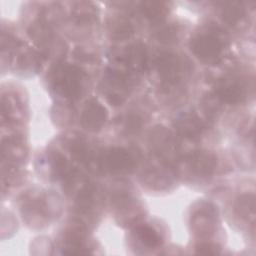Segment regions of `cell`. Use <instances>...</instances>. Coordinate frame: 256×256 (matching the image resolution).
I'll return each mask as SVG.
<instances>
[{"mask_svg":"<svg viewBox=\"0 0 256 256\" xmlns=\"http://www.w3.org/2000/svg\"><path fill=\"white\" fill-rule=\"evenodd\" d=\"M150 144L158 155V157L165 158L177 150V142L173 133L165 127L158 126L150 133Z\"/></svg>","mask_w":256,"mask_h":256,"instance_id":"obj_11","label":"cell"},{"mask_svg":"<svg viewBox=\"0 0 256 256\" xmlns=\"http://www.w3.org/2000/svg\"><path fill=\"white\" fill-rule=\"evenodd\" d=\"M197 253H204V254H217L221 252L220 246L212 242H202L199 243L196 247Z\"/></svg>","mask_w":256,"mask_h":256,"instance_id":"obj_20","label":"cell"},{"mask_svg":"<svg viewBox=\"0 0 256 256\" xmlns=\"http://www.w3.org/2000/svg\"><path fill=\"white\" fill-rule=\"evenodd\" d=\"M143 183L152 189H164L174 183L175 173L165 159L152 162L142 173ZM143 184V185H144Z\"/></svg>","mask_w":256,"mask_h":256,"instance_id":"obj_8","label":"cell"},{"mask_svg":"<svg viewBox=\"0 0 256 256\" xmlns=\"http://www.w3.org/2000/svg\"><path fill=\"white\" fill-rule=\"evenodd\" d=\"M235 213L236 215L245 221L249 218L253 220L254 218V194L245 193L240 195L235 203Z\"/></svg>","mask_w":256,"mask_h":256,"instance_id":"obj_16","label":"cell"},{"mask_svg":"<svg viewBox=\"0 0 256 256\" xmlns=\"http://www.w3.org/2000/svg\"><path fill=\"white\" fill-rule=\"evenodd\" d=\"M248 84L239 76H227L218 79L214 89V95L221 103L238 105L247 100Z\"/></svg>","mask_w":256,"mask_h":256,"instance_id":"obj_5","label":"cell"},{"mask_svg":"<svg viewBox=\"0 0 256 256\" xmlns=\"http://www.w3.org/2000/svg\"><path fill=\"white\" fill-rule=\"evenodd\" d=\"M156 39L164 44L175 43L179 38V29L174 24H167L156 31Z\"/></svg>","mask_w":256,"mask_h":256,"instance_id":"obj_18","label":"cell"},{"mask_svg":"<svg viewBox=\"0 0 256 256\" xmlns=\"http://www.w3.org/2000/svg\"><path fill=\"white\" fill-rule=\"evenodd\" d=\"M124 63L130 72H142L148 63V54L145 45L141 42L133 43L124 54Z\"/></svg>","mask_w":256,"mask_h":256,"instance_id":"obj_13","label":"cell"},{"mask_svg":"<svg viewBox=\"0 0 256 256\" xmlns=\"http://www.w3.org/2000/svg\"><path fill=\"white\" fill-rule=\"evenodd\" d=\"M227 46V39L222 31L213 26L202 28L189 42L192 54L203 64L211 66L222 61Z\"/></svg>","mask_w":256,"mask_h":256,"instance_id":"obj_1","label":"cell"},{"mask_svg":"<svg viewBox=\"0 0 256 256\" xmlns=\"http://www.w3.org/2000/svg\"><path fill=\"white\" fill-rule=\"evenodd\" d=\"M134 26L129 20L120 18L113 22L111 28V36L115 40L123 41L127 38H130L134 34Z\"/></svg>","mask_w":256,"mask_h":256,"instance_id":"obj_17","label":"cell"},{"mask_svg":"<svg viewBox=\"0 0 256 256\" xmlns=\"http://www.w3.org/2000/svg\"><path fill=\"white\" fill-rule=\"evenodd\" d=\"M246 15V9L241 2H223L220 4V17L230 26L239 24Z\"/></svg>","mask_w":256,"mask_h":256,"instance_id":"obj_14","label":"cell"},{"mask_svg":"<svg viewBox=\"0 0 256 256\" xmlns=\"http://www.w3.org/2000/svg\"><path fill=\"white\" fill-rule=\"evenodd\" d=\"M177 133L187 139L199 138L207 126L206 123L195 112H184L180 114L174 122Z\"/></svg>","mask_w":256,"mask_h":256,"instance_id":"obj_10","label":"cell"},{"mask_svg":"<svg viewBox=\"0 0 256 256\" xmlns=\"http://www.w3.org/2000/svg\"><path fill=\"white\" fill-rule=\"evenodd\" d=\"M218 223V212L215 206L209 202H201L190 217L193 233L201 238L210 237L214 234Z\"/></svg>","mask_w":256,"mask_h":256,"instance_id":"obj_6","label":"cell"},{"mask_svg":"<svg viewBox=\"0 0 256 256\" xmlns=\"http://www.w3.org/2000/svg\"><path fill=\"white\" fill-rule=\"evenodd\" d=\"M168 7L167 2H142L140 4L141 13L151 22L163 20L169 11Z\"/></svg>","mask_w":256,"mask_h":256,"instance_id":"obj_15","label":"cell"},{"mask_svg":"<svg viewBox=\"0 0 256 256\" xmlns=\"http://www.w3.org/2000/svg\"><path fill=\"white\" fill-rule=\"evenodd\" d=\"M106 107L96 98H90L82 109L80 122L82 127L89 132L100 131L108 120Z\"/></svg>","mask_w":256,"mask_h":256,"instance_id":"obj_9","label":"cell"},{"mask_svg":"<svg viewBox=\"0 0 256 256\" xmlns=\"http://www.w3.org/2000/svg\"><path fill=\"white\" fill-rule=\"evenodd\" d=\"M140 161V153L132 148L114 146L107 149L100 157L101 168L114 175L132 173Z\"/></svg>","mask_w":256,"mask_h":256,"instance_id":"obj_3","label":"cell"},{"mask_svg":"<svg viewBox=\"0 0 256 256\" xmlns=\"http://www.w3.org/2000/svg\"><path fill=\"white\" fill-rule=\"evenodd\" d=\"M132 238L136 246L150 250L158 248L164 241L161 232L150 223L137 225L132 231Z\"/></svg>","mask_w":256,"mask_h":256,"instance_id":"obj_12","label":"cell"},{"mask_svg":"<svg viewBox=\"0 0 256 256\" xmlns=\"http://www.w3.org/2000/svg\"><path fill=\"white\" fill-rule=\"evenodd\" d=\"M86 79V73L80 67L57 64L51 71L50 86L57 96L74 101L82 96Z\"/></svg>","mask_w":256,"mask_h":256,"instance_id":"obj_2","label":"cell"},{"mask_svg":"<svg viewBox=\"0 0 256 256\" xmlns=\"http://www.w3.org/2000/svg\"><path fill=\"white\" fill-rule=\"evenodd\" d=\"M156 71L160 80L166 85L180 84L190 72V64L184 56L164 52L160 54L155 61Z\"/></svg>","mask_w":256,"mask_h":256,"instance_id":"obj_4","label":"cell"},{"mask_svg":"<svg viewBox=\"0 0 256 256\" xmlns=\"http://www.w3.org/2000/svg\"><path fill=\"white\" fill-rule=\"evenodd\" d=\"M185 164L191 177L204 181L213 176L217 167V157L209 151H194L185 158Z\"/></svg>","mask_w":256,"mask_h":256,"instance_id":"obj_7","label":"cell"},{"mask_svg":"<svg viewBox=\"0 0 256 256\" xmlns=\"http://www.w3.org/2000/svg\"><path fill=\"white\" fill-rule=\"evenodd\" d=\"M144 119L138 113H129L124 119V129L128 134H137L144 126Z\"/></svg>","mask_w":256,"mask_h":256,"instance_id":"obj_19","label":"cell"}]
</instances>
